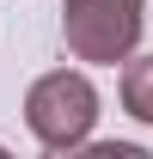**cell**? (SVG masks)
<instances>
[{"instance_id":"cell-1","label":"cell","mask_w":153,"mask_h":159,"mask_svg":"<svg viewBox=\"0 0 153 159\" xmlns=\"http://www.w3.org/2000/svg\"><path fill=\"white\" fill-rule=\"evenodd\" d=\"M25 122H31V135L49 147V153H74V147H86V135H92L98 122V92L86 74H43L31 92H25Z\"/></svg>"},{"instance_id":"cell-2","label":"cell","mask_w":153,"mask_h":159,"mask_svg":"<svg viewBox=\"0 0 153 159\" xmlns=\"http://www.w3.org/2000/svg\"><path fill=\"white\" fill-rule=\"evenodd\" d=\"M141 0H61V37H67V55L74 61H98V67H116V61L135 49L141 37Z\"/></svg>"},{"instance_id":"cell-3","label":"cell","mask_w":153,"mask_h":159,"mask_svg":"<svg viewBox=\"0 0 153 159\" xmlns=\"http://www.w3.org/2000/svg\"><path fill=\"white\" fill-rule=\"evenodd\" d=\"M129 67H123V110H129L135 122H153V55H123Z\"/></svg>"}]
</instances>
